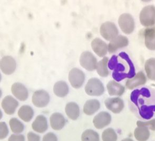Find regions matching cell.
I'll list each match as a JSON object with an SVG mask.
<instances>
[{"label":"cell","instance_id":"obj_1","mask_svg":"<svg viewBox=\"0 0 155 141\" xmlns=\"http://www.w3.org/2000/svg\"><path fill=\"white\" fill-rule=\"evenodd\" d=\"M131 107L138 116L149 119L155 115V90L143 87L133 91L130 95Z\"/></svg>","mask_w":155,"mask_h":141},{"label":"cell","instance_id":"obj_2","mask_svg":"<svg viewBox=\"0 0 155 141\" xmlns=\"http://www.w3.org/2000/svg\"><path fill=\"white\" fill-rule=\"evenodd\" d=\"M108 67L114 70L112 77L117 82L125 78L130 79L135 75V67L129 55L123 52L118 56L113 55L109 62Z\"/></svg>","mask_w":155,"mask_h":141},{"label":"cell","instance_id":"obj_3","mask_svg":"<svg viewBox=\"0 0 155 141\" xmlns=\"http://www.w3.org/2000/svg\"><path fill=\"white\" fill-rule=\"evenodd\" d=\"M140 22L143 26L150 27L155 24V7L151 5L145 6L140 13Z\"/></svg>","mask_w":155,"mask_h":141},{"label":"cell","instance_id":"obj_4","mask_svg":"<svg viewBox=\"0 0 155 141\" xmlns=\"http://www.w3.org/2000/svg\"><path fill=\"white\" fill-rule=\"evenodd\" d=\"M85 91L89 96H101L104 92V86L100 80L96 78H91L86 84Z\"/></svg>","mask_w":155,"mask_h":141},{"label":"cell","instance_id":"obj_5","mask_svg":"<svg viewBox=\"0 0 155 141\" xmlns=\"http://www.w3.org/2000/svg\"><path fill=\"white\" fill-rule=\"evenodd\" d=\"M100 34L107 41H111L117 37L118 30L114 23L106 22L101 25L100 28Z\"/></svg>","mask_w":155,"mask_h":141},{"label":"cell","instance_id":"obj_6","mask_svg":"<svg viewBox=\"0 0 155 141\" xmlns=\"http://www.w3.org/2000/svg\"><path fill=\"white\" fill-rule=\"evenodd\" d=\"M118 24L123 32L127 35L133 32L135 29V21L129 13H124L119 16Z\"/></svg>","mask_w":155,"mask_h":141},{"label":"cell","instance_id":"obj_7","mask_svg":"<svg viewBox=\"0 0 155 141\" xmlns=\"http://www.w3.org/2000/svg\"><path fill=\"white\" fill-rule=\"evenodd\" d=\"M80 63L85 69L94 71L97 68V60L92 53L89 51H84L80 55Z\"/></svg>","mask_w":155,"mask_h":141},{"label":"cell","instance_id":"obj_8","mask_svg":"<svg viewBox=\"0 0 155 141\" xmlns=\"http://www.w3.org/2000/svg\"><path fill=\"white\" fill-rule=\"evenodd\" d=\"M84 74L79 69L77 68H74L70 71L69 80L74 88H80L84 84Z\"/></svg>","mask_w":155,"mask_h":141},{"label":"cell","instance_id":"obj_9","mask_svg":"<svg viewBox=\"0 0 155 141\" xmlns=\"http://www.w3.org/2000/svg\"><path fill=\"white\" fill-rule=\"evenodd\" d=\"M32 101L35 106L42 108L48 104L50 101V96L45 90H37L33 95Z\"/></svg>","mask_w":155,"mask_h":141},{"label":"cell","instance_id":"obj_10","mask_svg":"<svg viewBox=\"0 0 155 141\" xmlns=\"http://www.w3.org/2000/svg\"><path fill=\"white\" fill-rule=\"evenodd\" d=\"M15 60L11 56H5L1 60V69L5 75L13 74L16 69Z\"/></svg>","mask_w":155,"mask_h":141},{"label":"cell","instance_id":"obj_11","mask_svg":"<svg viewBox=\"0 0 155 141\" xmlns=\"http://www.w3.org/2000/svg\"><path fill=\"white\" fill-rule=\"evenodd\" d=\"M104 103L107 109L114 114L120 112L124 107V101L119 97L107 98Z\"/></svg>","mask_w":155,"mask_h":141},{"label":"cell","instance_id":"obj_12","mask_svg":"<svg viewBox=\"0 0 155 141\" xmlns=\"http://www.w3.org/2000/svg\"><path fill=\"white\" fill-rule=\"evenodd\" d=\"M111 117L110 114L106 112H101L94 117L93 123L97 129H102L110 124Z\"/></svg>","mask_w":155,"mask_h":141},{"label":"cell","instance_id":"obj_13","mask_svg":"<svg viewBox=\"0 0 155 141\" xmlns=\"http://www.w3.org/2000/svg\"><path fill=\"white\" fill-rule=\"evenodd\" d=\"M128 39L123 35H118L110 41L109 44L108 51L110 53H114L119 49L128 45Z\"/></svg>","mask_w":155,"mask_h":141},{"label":"cell","instance_id":"obj_14","mask_svg":"<svg viewBox=\"0 0 155 141\" xmlns=\"http://www.w3.org/2000/svg\"><path fill=\"white\" fill-rule=\"evenodd\" d=\"M18 105V102L11 96L4 97L1 103V106L4 112L8 115L13 114Z\"/></svg>","mask_w":155,"mask_h":141},{"label":"cell","instance_id":"obj_15","mask_svg":"<svg viewBox=\"0 0 155 141\" xmlns=\"http://www.w3.org/2000/svg\"><path fill=\"white\" fill-rule=\"evenodd\" d=\"M147 79L145 74L143 72H139L134 77L127 80L126 86L129 89H133L137 87L145 85Z\"/></svg>","mask_w":155,"mask_h":141},{"label":"cell","instance_id":"obj_16","mask_svg":"<svg viewBox=\"0 0 155 141\" xmlns=\"http://www.w3.org/2000/svg\"><path fill=\"white\" fill-rule=\"evenodd\" d=\"M11 92L13 95L21 101H25L28 97L29 93L27 88L23 84L16 82L12 85Z\"/></svg>","mask_w":155,"mask_h":141},{"label":"cell","instance_id":"obj_17","mask_svg":"<svg viewBox=\"0 0 155 141\" xmlns=\"http://www.w3.org/2000/svg\"><path fill=\"white\" fill-rule=\"evenodd\" d=\"M91 47L94 52L100 57H103L106 55L108 50L106 42L99 38L94 39L91 42Z\"/></svg>","mask_w":155,"mask_h":141},{"label":"cell","instance_id":"obj_18","mask_svg":"<svg viewBox=\"0 0 155 141\" xmlns=\"http://www.w3.org/2000/svg\"><path fill=\"white\" fill-rule=\"evenodd\" d=\"M50 122L51 127L56 131L62 129L65 124L64 117L61 114L58 112H55L51 115Z\"/></svg>","mask_w":155,"mask_h":141},{"label":"cell","instance_id":"obj_19","mask_svg":"<svg viewBox=\"0 0 155 141\" xmlns=\"http://www.w3.org/2000/svg\"><path fill=\"white\" fill-rule=\"evenodd\" d=\"M32 127L34 131L38 133L45 132L48 127L47 119L43 115L38 116L33 122Z\"/></svg>","mask_w":155,"mask_h":141},{"label":"cell","instance_id":"obj_20","mask_svg":"<svg viewBox=\"0 0 155 141\" xmlns=\"http://www.w3.org/2000/svg\"><path fill=\"white\" fill-rule=\"evenodd\" d=\"M146 47L150 50H155V29L148 28L144 32Z\"/></svg>","mask_w":155,"mask_h":141},{"label":"cell","instance_id":"obj_21","mask_svg":"<svg viewBox=\"0 0 155 141\" xmlns=\"http://www.w3.org/2000/svg\"><path fill=\"white\" fill-rule=\"evenodd\" d=\"M107 88L110 96H121L125 90V88L123 85L114 80L109 82L107 85Z\"/></svg>","mask_w":155,"mask_h":141},{"label":"cell","instance_id":"obj_22","mask_svg":"<svg viewBox=\"0 0 155 141\" xmlns=\"http://www.w3.org/2000/svg\"><path fill=\"white\" fill-rule=\"evenodd\" d=\"M65 111L68 117L72 120H76L79 116V107L76 102L68 103L65 106Z\"/></svg>","mask_w":155,"mask_h":141},{"label":"cell","instance_id":"obj_23","mask_svg":"<svg viewBox=\"0 0 155 141\" xmlns=\"http://www.w3.org/2000/svg\"><path fill=\"white\" fill-rule=\"evenodd\" d=\"M100 107V102L97 99H90L86 102L84 106V112L87 115H92Z\"/></svg>","mask_w":155,"mask_h":141},{"label":"cell","instance_id":"obj_24","mask_svg":"<svg viewBox=\"0 0 155 141\" xmlns=\"http://www.w3.org/2000/svg\"><path fill=\"white\" fill-rule=\"evenodd\" d=\"M53 92L58 97H64L67 96L69 92V87L65 82H57L53 87Z\"/></svg>","mask_w":155,"mask_h":141},{"label":"cell","instance_id":"obj_25","mask_svg":"<svg viewBox=\"0 0 155 141\" xmlns=\"http://www.w3.org/2000/svg\"><path fill=\"white\" fill-rule=\"evenodd\" d=\"M18 116L25 122H29L33 117L34 112L31 107L28 105H23L18 111Z\"/></svg>","mask_w":155,"mask_h":141},{"label":"cell","instance_id":"obj_26","mask_svg":"<svg viewBox=\"0 0 155 141\" xmlns=\"http://www.w3.org/2000/svg\"><path fill=\"white\" fill-rule=\"evenodd\" d=\"M134 135L137 141H146L150 136V132L146 127H138L135 129Z\"/></svg>","mask_w":155,"mask_h":141},{"label":"cell","instance_id":"obj_27","mask_svg":"<svg viewBox=\"0 0 155 141\" xmlns=\"http://www.w3.org/2000/svg\"><path fill=\"white\" fill-rule=\"evenodd\" d=\"M145 68L148 78L151 80H155V58H152L147 60L145 62Z\"/></svg>","mask_w":155,"mask_h":141},{"label":"cell","instance_id":"obj_28","mask_svg":"<svg viewBox=\"0 0 155 141\" xmlns=\"http://www.w3.org/2000/svg\"><path fill=\"white\" fill-rule=\"evenodd\" d=\"M108 61V58L104 57L101 61L97 63L96 69L98 75L101 77H106L108 76L109 74V72L107 68V64Z\"/></svg>","mask_w":155,"mask_h":141},{"label":"cell","instance_id":"obj_29","mask_svg":"<svg viewBox=\"0 0 155 141\" xmlns=\"http://www.w3.org/2000/svg\"><path fill=\"white\" fill-rule=\"evenodd\" d=\"M9 124L12 131L13 133L16 134L22 133L25 129V126L23 124L16 118L11 119L9 122Z\"/></svg>","mask_w":155,"mask_h":141},{"label":"cell","instance_id":"obj_30","mask_svg":"<svg viewBox=\"0 0 155 141\" xmlns=\"http://www.w3.org/2000/svg\"><path fill=\"white\" fill-rule=\"evenodd\" d=\"M82 141H99V135L98 133L92 129H87L82 133Z\"/></svg>","mask_w":155,"mask_h":141},{"label":"cell","instance_id":"obj_31","mask_svg":"<svg viewBox=\"0 0 155 141\" xmlns=\"http://www.w3.org/2000/svg\"><path fill=\"white\" fill-rule=\"evenodd\" d=\"M102 139L103 141H117V135L114 129L109 128L103 132Z\"/></svg>","mask_w":155,"mask_h":141},{"label":"cell","instance_id":"obj_32","mask_svg":"<svg viewBox=\"0 0 155 141\" xmlns=\"http://www.w3.org/2000/svg\"><path fill=\"white\" fill-rule=\"evenodd\" d=\"M137 125L138 127H146L148 129H149L152 131H155V119L150 120L147 122L138 121Z\"/></svg>","mask_w":155,"mask_h":141},{"label":"cell","instance_id":"obj_33","mask_svg":"<svg viewBox=\"0 0 155 141\" xmlns=\"http://www.w3.org/2000/svg\"><path fill=\"white\" fill-rule=\"evenodd\" d=\"M0 128H1V139H4L8 135V129L6 123L5 122H1L0 123Z\"/></svg>","mask_w":155,"mask_h":141},{"label":"cell","instance_id":"obj_34","mask_svg":"<svg viewBox=\"0 0 155 141\" xmlns=\"http://www.w3.org/2000/svg\"><path fill=\"white\" fill-rule=\"evenodd\" d=\"M42 141H58L57 137L53 133H48L43 136Z\"/></svg>","mask_w":155,"mask_h":141},{"label":"cell","instance_id":"obj_35","mask_svg":"<svg viewBox=\"0 0 155 141\" xmlns=\"http://www.w3.org/2000/svg\"><path fill=\"white\" fill-rule=\"evenodd\" d=\"M27 136L28 141H40V136L31 132H29Z\"/></svg>","mask_w":155,"mask_h":141},{"label":"cell","instance_id":"obj_36","mask_svg":"<svg viewBox=\"0 0 155 141\" xmlns=\"http://www.w3.org/2000/svg\"><path fill=\"white\" fill-rule=\"evenodd\" d=\"M8 141H25V136L23 135L13 134L9 137Z\"/></svg>","mask_w":155,"mask_h":141},{"label":"cell","instance_id":"obj_37","mask_svg":"<svg viewBox=\"0 0 155 141\" xmlns=\"http://www.w3.org/2000/svg\"><path fill=\"white\" fill-rule=\"evenodd\" d=\"M121 141H134L133 139H131L130 138H127V139H124L122 140Z\"/></svg>","mask_w":155,"mask_h":141}]
</instances>
